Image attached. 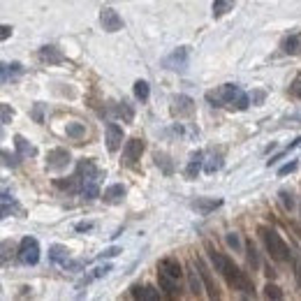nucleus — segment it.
I'll return each instance as SVG.
<instances>
[{"label":"nucleus","instance_id":"nucleus-1","mask_svg":"<svg viewBox=\"0 0 301 301\" xmlns=\"http://www.w3.org/2000/svg\"><path fill=\"white\" fill-rule=\"evenodd\" d=\"M208 257H211V264H213V269L218 271L220 276L225 278V283L230 285L232 290H239V292H246V294H252V280L248 278L246 271H241L239 267H236L234 262H232L227 255H223V252L213 250V248H208Z\"/></svg>","mask_w":301,"mask_h":301},{"label":"nucleus","instance_id":"nucleus-2","mask_svg":"<svg viewBox=\"0 0 301 301\" xmlns=\"http://www.w3.org/2000/svg\"><path fill=\"white\" fill-rule=\"evenodd\" d=\"M206 100L213 104V107H225V109L243 111L250 107V98H248L239 86H234V83H223V86H218L216 91H208Z\"/></svg>","mask_w":301,"mask_h":301},{"label":"nucleus","instance_id":"nucleus-3","mask_svg":"<svg viewBox=\"0 0 301 301\" xmlns=\"http://www.w3.org/2000/svg\"><path fill=\"white\" fill-rule=\"evenodd\" d=\"M77 176L81 179V195L86 199H95L100 195V181H102L104 171H100L93 164V160H79L77 162Z\"/></svg>","mask_w":301,"mask_h":301},{"label":"nucleus","instance_id":"nucleus-4","mask_svg":"<svg viewBox=\"0 0 301 301\" xmlns=\"http://www.w3.org/2000/svg\"><path fill=\"white\" fill-rule=\"evenodd\" d=\"M260 236H262L264 248H267V252L271 255V260H276V262H287V260L292 257L290 246L280 239V234L276 230H271V227H260Z\"/></svg>","mask_w":301,"mask_h":301},{"label":"nucleus","instance_id":"nucleus-5","mask_svg":"<svg viewBox=\"0 0 301 301\" xmlns=\"http://www.w3.org/2000/svg\"><path fill=\"white\" fill-rule=\"evenodd\" d=\"M188 60H190V47H179L169 56L162 58V67L171 72H186L188 70Z\"/></svg>","mask_w":301,"mask_h":301},{"label":"nucleus","instance_id":"nucleus-6","mask_svg":"<svg viewBox=\"0 0 301 301\" xmlns=\"http://www.w3.org/2000/svg\"><path fill=\"white\" fill-rule=\"evenodd\" d=\"M19 260H21L26 267H35L39 262V243L33 236H23L21 243H19Z\"/></svg>","mask_w":301,"mask_h":301},{"label":"nucleus","instance_id":"nucleus-7","mask_svg":"<svg viewBox=\"0 0 301 301\" xmlns=\"http://www.w3.org/2000/svg\"><path fill=\"white\" fill-rule=\"evenodd\" d=\"M100 23H102V28L107 33H118L120 28H123L120 14L116 10H111V7H102V12H100Z\"/></svg>","mask_w":301,"mask_h":301},{"label":"nucleus","instance_id":"nucleus-8","mask_svg":"<svg viewBox=\"0 0 301 301\" xmlns=\"http://www.w3.org/2000/svg\"><path fill=\"white\" fill-rule=\"evenodd\" d=\"M70 164V151L67 148H54L47 153V169H54V171H60L65 169Z\"/></svg>","mask_w":301,"mask_h":301},{"label":"nucleus","instance_id":"nucleus-9","mask_svg":"<svg viewBox=\"0 0 301 301\" xmlns=\"http://www.w3.org/2000/svg\"><path fill=\"white\" fill-rule=\"evenodd\" d=\"M171 114L174 116H192L195 114V100L188 98V95H176L171 100Z\"/></svg>","mask_w":301,"mask_h":301},{"label":"nucleus","instance_id":"nucleus-10","mask_svg":"<svg viewBox=\"0 0 301 301\" xmlns=\"http://www.w3.org/2000/svg\"><path fill=\"white\" fill-rule=\"evenodd\" d=\"M144 153V142L139 137H132L125 142V148H123V158H125L127 164H135Z\"/></svg>","mask_w":301,"mask_h":301},{"label":"nucleus","instance_id":"nucleus-11","mask_svg":"<svg viewBox=\"0 0 301 301\" xmlns=\"http://www.w3.org/2000/svg\"><path fill=\"white\" fill-rule=\"evenodd\" d=\"M39 60L42 63H49V65H58V63H65V56H63V51L58 49V47H54V44H47V47H42V49L37 51Z\"/></svg>","mask_w":301,"mask_h":301},{"label":"nucleus","instance_id":"nucleus-12","mask_svg":"<svg viewBox=\"0 0 301 301\" xmlns=\"http://www.w3.org/2000/svg\"><path fill=\"white\" fill-rule=\"evenodd\" d=\"M158 283H160V290H162L167 296H176V294H179V278H174V276H169V274H164L162 269H158Z\"/></svg>","mask_w":301,"mask_h":301},{"label":"nucleus","instance_id":"nucleus-13","mask_svg":"<svg viewBox=\"0 0 301 301\" xmlns=\"http://www.w3.org/2000/svg\"><path fill=\"white\" fill-rule=\"evenodd\" d=\"M120 142H123V127L116 125V123H109L107 125V148L111 153H116L120 148Z\"/></svg>","mask_w":301,"mask_h":301},{"label":"nucleus","instance_id":"nucleus-14","mask_svg":"<svg viewBox=\"0 0 301 301\" xmlns=\"http://www.w3.org/2000/svg\"><path fill=\"white\" fill-rule=\"evenodd\" d=\"M218 206H223V199H208V197H197L192 202V208L199 211L202 216H208L211 211H216Z\"/></svg>","mask_w":301,"mask_h":301},{"label":"nucleus","instance_id":"nucleus-15","mask_svg":"<svg viewBox=\"0 0 301 301\" xmlns=\"http://www.w3.org/2000/svg\"><path fill=\"white\" fill-rule=\"evenodd\" d=\"M123 197H125V186H123V183H114V186H109L102 195V199L107 204H120L123 202Z\"/></svg>","mask_w":301,"mask_h":301},{"label":"nucleus","instance_id":"nucleus-16","mask_svg":"<svg viewBox=\"0 0 301 301\" xmlns=\"http://www.w3.org/2000/svg\"><path fill=\"white\" fill-rule=\"evenodd\" d=\"M14 146H17V151H19V158H35V155H37V148L28 142L23 135L14 137Z\"/></svg>","mask_w":301,"mask_h":301},{"label":"nucleus","instance_id":"nucleus-17","mask_svg":"<svg viewBox=\"0 0 301 301\" xmlns=\"http://www.w3.org/2000/svg\"><path fill=\"white\" fill-rule=\"evenodd\" d=\"M197 269H199V274H202V278H204V285H206V292H208V296L211 299H218V287L213 285V278H211V271L206 269V264L202 262V260H197Z\"/></svg>","mask_w":301,"mask_h":301},{"label":"nucleus","instance_id":"nucleus-18","mask_svg":"<svg viewBox=\"0 0 301 301\" xmlns=\"http://www.w3.org/2000/svg\"><path fill=\"white\" fill-rule=\"evenodd\" d=\"M202 160H204V153H202V151H197V153L190 155V162H188V167H186V179H188V181H195V179H197L199 169H202Z\"/></svg>","mask_w":301,"mask_h":301},{"label":"nucleus","instance_id":"nucleus-19","mask_svg":"<svg viewBox=\"0 0 301 301\" xmlns=\"http://www.w3.org/2000/svg\"><path fill=\"white\" fill-rule=\"evenodd\" d=\"M158 269H162L164 274L174 276V278H179V280H181V276H183V271H181V264H179V260H174V257H164V260H160Z\"/></svg>","mask_w":301,"mask_h":301},{"label":"nucleus","instance_id":"nucleus-20","mask_svg":"<svg viewBox=\"0 0 301 301\" xmlns=\"http://www.w3.org/2000/svg\"><path fill=\"white\" fill-rule=\"evenodd\" d=\"M49 260L54 264H65L67 260H70V250H67L65 246H60V243H54V246L49 248Z\"/></svg>","mask_w":301,"mask_h":301},{"label":"nucleus","instance_id":"nucleus-21","mask_svg":"<svg viewBox=\"0 0 301 301\" xmlns=\"http://www.w3.org/2000/svg\"><path fill=\"white\" fill-rule=\"evenodd\" d=\"M109 271H114V269H111V264H104V267H98V269H93L91 274H86L81 280H79V285H77V287H83V285L93 283V280H98V278H102V276H107V274H109Z\"/></svg>","mask_w":301,"mask_h":301},{"label":"nucleus","instance_id":"nucleus-22","mask_svg":"<svg viewBox=\"0 0 301 301\" xmlns=\"http://www.w3.org/2000/svg\"><path fill=\"white\" fill-rule=\"evenodd\" d=\"M132 296H135V299L158 301L160 299V292L153 290V287H142V285H135V287H132Z\"/></svg>","mask_w":301,"mask_h":301},{"label":"nucleus","instance_id":"nucleus-23","mask_svg":"<svg viewBox=\"0 0 301 301\" xmlns=\"http://www.w3.org/2000/svg\"><path fill=\"white\" fill-rule=\"evenodd\" d=\"M283 51L287 56H299L301 54V35H290L283 42Z\"/></svg>","mask_w":301,"mask_h":301},{"label":"nucleus","instance_id":"nucleus-24","mask_svg":"<svg viewBox=\"0 0 301 301\" xmlns=\"http://www.w3.org/2000/svg\"><path fill=\"white\" fill-rule=\"evenodd\" d=\"M56 188L60 190H67V192H81V179L79 176H72V179H58L56 181Z\"/></svg>","mask_w":301,"mask_h":301},{"label":"nucleus","instance_id":"nucleus-25","mask_svg":"<svg viewBox=\"0 0 301 301\" xmlns=\"http://www.w3.org/2000/svg\"><path fill=\"white\" fill-rule=\"evenodd\" d=\"M234 7V0H213V5H211V12H213V17H225L227 12H232Z\"/></svg>","mask_w":301,"mask_h":301},{"label":"nucleus","instance_id":"nucleus-26","mask_svg":"<svg viewBox=\"0 0 301 301\" xmlns=\"http://www.w3.org/2000/svg\"><path fill=\"white\" fill-rule=\"evenodd\" d=\"M114 111H116V116H118V118H123L125 123H132V118H135V109H132L130 102H125V100L116 104Z\"/></svg>","mask_w":301,"mask_h":301},{"label":"nucleus","instance_id":"nucleus-27","mask_svg":"<svg viewBox=\"0 0 301 301\" xmlns=\"http://www.w3.org/2000/svg\"><path fill=\"white\" fill-rule=\"evenodd\" d=\"M65 135L70 139H74V142H79V139L86 137V125H83V123H70V125L65 127Z\"/></svg>","mask_w":301,"mask_h":301},{"label":"nucleus","instance_id":"nucleus-28","mask_svg":"<svg viewBox=\"0 0 301 301\" xmlns=\"http://www.w3.org/2000/svg\"><path fill=\"white\" fill-rule=\"evenodd\" d=\"M148 95H151V86H148V81L137 79V81H135V98H137L139 102H146Z\"/></svg>","mask_w":301,"mask_h":301},{"label":"nucleus","instance_id":"nucleus-29","mask_svg":"<svg viewBox=\"0 0 301 301\" xmlns=\"http://www.w3.org/2000/svg\"><path fill=\"white\" fill-rule=\"evenodd\" d=\"M155 164H158V167H160V169H162L167 176L174 174V162L169 160V155H167V153H155Z\"/></svg>","mask_w":301,"mask_h":301},{"label":"nucleus","instance_id":"nucleus-30","mask_svg":"<svg viewBox=\"0 0 301 301\" xmlns=\"http://www.w3.org/2000/svg\"><path fill=\"white\" fill-rule=\"evenodd\" d=\"M199 276H202V274H199ZM199 276H197V271H192V269L188 271V285H190V292H192L195 296H199V294H202V290H204Z\"/></svg>","mask_w":301,"mask_h":301},{"label":"nucleus","instance_id":"nucleus-31","mask_svg":"<svg viewBox=\"0 0 301 301\" xmlns=\"http://www.w3.org/2000/svg\"><path fill=\"white\" fill-rule=\"evenodd\" d=\"M278 197H280V202H283L285 211H294V197H292V192H290V190H280V192H278Z\"/></svg>","mask_w":301,"mask_h":301},{"label":"nucleus","instance_id":"nucleus-32","mask_svg":"<svg viewBox=\"0 0 301 301\" xmlns=\"http://www.w3.org/2000/svg\"><path fill=\"white\" fill-rule=\"evenodd\" d=\"M264 296H267V299H283V292H280L278 285L267 283V287H264Z\"/></svg>","mask_w":301,"mask_h":301},{"label":"nucleus","instance_id":"nucleus-33","mask_svg":"<svg viewBox=\"0 0 301 301\" xmlns=\"http://www.w3.org/2000/svg\"><path fill=\"white\" fill-rule=\"evenodd\" d=\"M225 241H227V246L232 248L234 252H241V239H239V234H234V232H230V234H225Z\"/></svg>","mask_w":301,"mask_h":301},{"label":"nucleus","instance_id":"nucleus-34","mask_svg":"<svg viewBox=\"0 0 301 301\" xmlns=\"http://www.w3.org/2000/svg\"><path fill=\"white\" fill-rule=\"evenodd\" d=\"M220 155H211V158H208V162H206V167H204V171H206V174H216V171L220 169Z\"/></svg>","mask_w":301,"mask_h":301},{"label":"nucleus","instance_id":"nucleus-35","mask_svg":"<svg viewBox=\"0 0 301 301\" xmlns=\"http://www.w3.org/2000/svg\"><path fill=\"white\" fill-rule=\"evenodd\" d=\"M290 98H294V100H301V74L292 81V86H290Z\"/></svg>","mask_w":301,"mask_h":301},{"label":"nucleus","instance_id":"nucleus-36","mask_svg":"<svg viewBox=\"0 0 301 301\" xmlns=\"http://www.w3.org/2000/svg\"><path fill=\"white\" fill-rule=\"evenodd\" d=\"M0 109H3V118H0V120H3V125H7V123L12 120V116H14V111L10 109V104H7V102L0 104Z\"/></svg>","mask_w":301,"mask_h":301},{"label":"nucleus","instance_id":"nucleus-37","mask_svg":"<svg viewBox=\"0 0 301 301\" xmlns=\"http://www.w3.org/2000/svg\"><path fill=\"white\" fill-rule=\"evenodd\" d=\"M33 118H35V123H44V104H42V102H37V104H35V109H33Z\"/></svg>","mask_w":301,"mask_h":301},{"label":"nucleus","instance_id":"nucleus-38","mask_svg":"<svg viewBox=\"0 0 301 301\" xmlns=\"http://www.w3.org/2000/svg\"><path fill=\"white\" fill-rule=\"evenodd\" d=\"M296 169V160H292V162H287V164H283L278 169V176H287V174H292V171Z\"/></svg>","mask_w":301,"mask_h":301},{"label":"nucleus","instance_id":"nucleus-39","mask_svg":"<svg viewBox=\"0 0 301 301\" xmlns=\"http://www.w3.org/2000/svg\"><path fill=\"white\" fill-rule=\"evenodd\" d=\"M246 250H248V260H250V264H252V267H257V252H255V246L248 243Z\"/></svg>","mask_w":301,"mask_h":301},{"label":"nucleus","instance_id":"nucleus-40","mask_svg":"<svg viewBox=\"0 0 301 301\" xmlns=\"http://www.w3.org/2000/svg\"><path fill=\"white\" fill-rule=\"evenodd\" d=\"M3 160H5V167H17V158H12L10 151H3Z\"/></svg>","mask_w":301,"mask_h":301},{"label":"nucleus","instance_id":"nucleus-41","mask_svg":"<svg viewBox=\"0 0 301 301\" xmlns=\"http://www.w3.org/2000/svg\"><path fill=\"white\" fill-rule=\"evenodd\" d=\"M294 280L301 287V260H294Z\"/></svg>","mask_w":301,"mask_h":301},{"label":"nucleus","instance_id":"nucleus-42","mask_svg":"<svg viewBox=\"0 0 301 301\" xmlns=\"http://www.w3.org/2000/svg\"><path fill=\"white\" fill-rule=\"evenodd\" d=\"M10 70H12V79H17L19 74L23 72V67H21V63H12V65H10Z\"/></svg>","mask_w":301,"mask_h":301},{"label":"nucleus","instance_id":"nucleus-43","mask_svg":"<svg viewBox=\"0 0 301 301\" xmlns=\"http://www.w3.org/2000/svg\"><path fill=\"white\" fill-rule=\"evenodd\" d=\"M118 252H123V250H120V248H109V250H104L102 252V255H100V257H116V255H118Z\"/></svg>","mask_w":301,"mask_h":301},{"label":"nucleus","instance_id":"nucleus-44","mask_svg":"<svg viewBox=\"0 0 301 301\" xmlns=\"http://www.w3.org/2000/svg\"><path fill=\"white\" fill-rule=\"evenodd\" d=\"M262 100H264V93H262V91H255V93L250 95V102H252V104H260Z\"/></svg>","mask_w":301,"mask_h":301},{"label":"nucleus","instance_id":"nucleus-45","mask_svg":"<svg viewBox=\"0 0 301 301\" xmlns=\"http://www.w3.org/2000/svg\"><path fill=\"white\" fill-rule=\"evenodd\" d=\"M93 230V223H79L77 225V232H91Z\"/></svg>","mask_w":301,"mask_h":301},{"label":"nucleus","instance_id":"nucleus-46","mask_svg":"<svg viewBox=\"0 0 301 301\" xmlns=\"http://www.w3.org/2000/svg\"><path fill=\"white\" fill-rule=\"evenodd\" d=\"M0 30H3V33H0V37H3V39H7V37L12 35V28H10V26H3Z\"/></svg>","mask_w":301,"mask_h":301}]
</instances>
